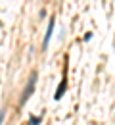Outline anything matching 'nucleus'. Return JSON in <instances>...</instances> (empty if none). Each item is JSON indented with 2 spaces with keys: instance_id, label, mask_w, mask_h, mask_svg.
I'll use <instances>...</instances> for the list:
<instances>
[{
  "instance_id": "obj_4",
  "label": "nucleus",
  "mask_w": 115,
  "mask_h": 125,
  "mask_svg": "<svg viewBox=\"0 0 115 125\" xmlns=\"http://www.w3.org/2000/svg\"><path fill=\"white\" fill-rule=\"evenodd\" d=\"M42 123V117L40 115H31L29 117V125H40Z\"/></svg>"
},
{
  "instance_id": "obj_1",
  "label": "nucleus",
  "mask_w": 115,
  "mask_h": 125,
  "mask_svg": "<svg viewBox=\"0 0 115 125\" xmlns=\"http://www.w3.org/2000/svg\"><path fill=\"white\" fill-rule=\"evenodd\" d=\"M35 83H36V71H31V77L27 81V87H25V91L21 94V104H25V102L31 98V94L35 93Z\"/></svg>"
},
{
  "instance_id": "obj_2",
  "label": "nucleus",
  "mask_w": 115,
  "mask_h": 125,
  "mask_svg": "<svg viewBox=\"0 0 115 125\" xmlns=\"http://www.w3.org/2000/svg\"><path fill=\"white\" fill-rule=\"evenodd\" d=\"M54 25H56V19L52 17V19H50V23H48V29H46V35H44L42 50H44V48H48V42H50V39H52V33H54Z\"/></svg>"
},
{
  "instance_id": "obj_5",
  "label": "nucleus",
  "mask_w": 115,
  "mask_h": 125,
  "mask_svg": "<svg viewBox=\"0 0 115 125\" xmlns=\"http://www.w3.org/2000/svg\"><path fill=\"white\" fill-rule=\"evenodd\" d=\"M4 119H6V110H0V125H4Z\"/></svg>"
},
{
  "instance_id": "obj_3",
  "label": "nucleus",
  "mask_w": 115,
  "mask_h": 125,
  "mask_svg": "<svg viewBox=\"0 0 115 125\" xmlns=\"http://www.w3.org/2000/svg\"><path fill=\"white\" fill-rule=\"evenodd\" d=\"M65 89H67V81H65V79H62V83H60L58 89H56L54 98H56V100H62V96H63V93H65Z\"/></svg>"
},
{
  "instance_id": "obj_6",
  "label": "nucleus",
  "mask_w": 115,
  "mask_h": 125,
  "mask_svg": "<svg viewBox=\"0 0 115 125\" xmlns=\"http://www.w3.org/2000/svg\"><path fill=\"white\" fill-rule=\"evenodd\" d=\"M0 27H2V21H0Z\"/></svg>"
}]
</instances>
